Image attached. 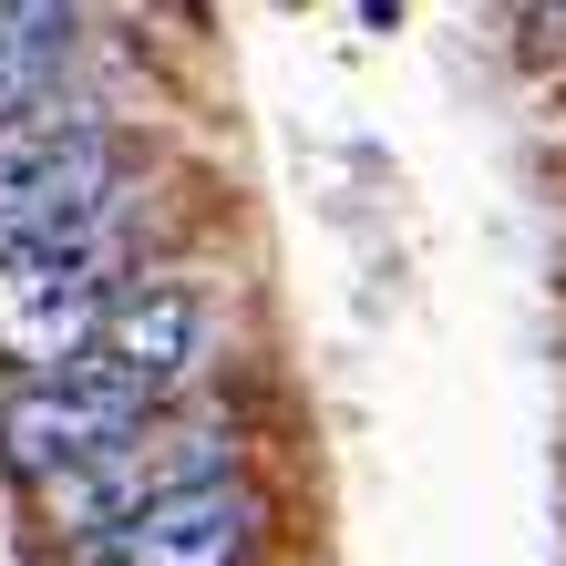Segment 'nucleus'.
I'll return each instance as SVG.
<instances>
[{
  "mask_svg": "<svg viewBox=\"0 0 566 566\" xmlns=\"http://www.w3.org/2000/svg\"><path fill=\"white\" fill-rule=\"evenodd\" d=\"M217 474H248V432L176 402V412H155L145 432L104 443L93 463L31 484V515H42L52 546H73V536H93V525H124V515L165 505V494H186V484H217Z\"/></svg>",
  "mask_w": 566,
  "mask_h": 566,
  "instance_id": "f03ea898",
  "label": "nucleus"
},
{
  "mask_svg": "<svg viewBox=\"0 0 566 566\" xmlns=\"http://www.w3.org/2000/svg\"><path fill=\"white\" fill-rule=\"evenodd\" d=\"M155 145L124 114L52 104L0 135V248H114L145 258Z\"/></svg>",
  "mask_w": 566,
  "mask_h": 566,
  "instance_id": "f257e3e1",
  "label": "nucleus"
},
{
  "mask_svg": "<svg viewBox=\"0 0 566 566\" xmlns=\"http://www.w3.org/2000/svg\"><path fill=\"white\" fill-rule=\"evenodd\" d=\"M155 412H165V402L124 391L114 371H93V360H73V371H31V381L0 391V474L31 494V484L93 463L104 443H124V432H145Z\"/></svg>",
  "mask_w": 566,
  "mask_h": 566,
  "instance_id": "423d86ee",
  "label": "nucleus"
},
{
  "mask_svg": "<svg viewBox=\"0 0 566 566\" xmlns=\"http://www.w3.org/2000/svg\"><path fill=\"white\" fill-rule=\"evenodd\" d=\"M135 269L145 258H114V248H0V360H11V381L73 371Z\"/></svg>",
  "mask_w": 566,
  "mask_h": 566,
  "instance_id": "20e7f679",
  "label": "nucleus"
},
{
  "mask_svg": "<svg viewBox=\"0 0 566 566\" xmlns=\"http://www.w3.org/2000/svg\"><path fill=\"white\" fill-rule=\"evenodd\" d=\"M186 11H196V0H186Z\"/></svg>",
  "mask_w": 566,
  "mask_h": 566,
  "instance_id": "6e6552de",
  "label": "nucleus"
},
{
  "mask_svg": "<svg viewBox=\"0 0 566 566\" xmlns=\"http://www.w3.org/2000/svg\"><path fill=\"white\" fill-rule=\"evenodd\" d=\"M279 546V505L258 474H217V484H186L165 505L124 515V525H93V536L52 546V566H269Z\"/></svg>",
  "mask_w": 566,
  "mask_h": 566,
  "instance_id": "7ed1b4c3",
  "label": "nucleus"
},
{
  "mask_svg": "<svg viewBox=\"0 0 566 566\" xmlns=\"http://www.w3.org/2000/svg\"><path fill=\"white\" fill-rule=\"evenodd\" d=\"M83 360H93V371H114L124 391H145V402L176 412L186 391L217 371V289H207V279H176V269H135Z\"/></svg>",
  "mask_w": 566,
  "mask_h": 566,
  "instance_id": "39448f33",
  "label": "nucleus"
},
{
  "mask_svg": "<svg viewBox=\"0 0 566 566\" xmlns=\"http://www.w3.org/2000/svg\"><path fill=\"white\" fill-rule=\"evenodd\" d=\"M93 52L83 0H0V135L52 104H73V73Z\"/></svg>",
  "mask_w": 566,
  "mask_h": 566,
  "instance_id": "0eeeda50",
  "label": "nucleus"
}]
</instances>
